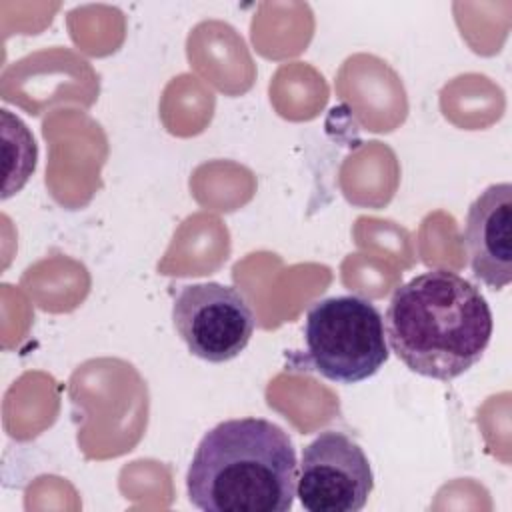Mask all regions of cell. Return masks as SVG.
<instances>
[{"instance_id": "cell-1", "label": "cell", "mask_w": 512, "mask_h": 512, "mask_svg": "<svg viewBox=\"0 0 512 512\" xmlns=\"http://www.w3.org/2000/svg\"><path fill=\"white\" fill-rule=\"evenodd\" d=\"M492 328V310L480 288L442 268L396 288L384 314L386 342L398 360L440 382H450L480 362Z\"/></svg>"}, {"instance_id": "cell-3", "label": "cell", "mask_w": 512, "mask_h": 512, "mask_svg": "<svg viewBox=\"0 0 512 512\" xmlns=\"http://www.w3.org/2000/svg\"><path fill=\"white\" fill-rule=\"evenodd\" d=\"M304 344L312 370L340 384L374 376L390 356L380 310L354 294L316 300L304 318Z\"/></svg>"}, {"instance_id": "cell-2", "label": "cell", "mask_w": 512, "mask_h": 512, "mask_svg": "<svg viewBox=\"0 0 512 512\" xmlns=\"http://www.w3.org/2000/svg\"><path fill=\"white\" fill-rule=\"evenodd\" d=\"M296 466V448L278 424L224 420L192 456L188 498L204 512H286L296 496Z\"/></svg>"}, {"instance_id": "cell-6", "label": "cell", "mask_w": 512, "mask_h": 512, "mask_svg": "<svg viewBox=\"0 0 512 512\" xmlns=\"http://www.w3.org/2000/svg\"><path fill=\"white\" fill-rule=\"evenodd\" d=\"M464 242L478 282L496 290L512 282V186L508 182L488 186L470 204Z\"/></svg>"}, {"instance_id": "cell-5", "label": "cell", "mask_w": 512, "mask_h": 512, "mask_svg": "<svg viewBox=\"0 0 512 512\" xmlns=\"http://www.w3.org/2000/svg\"><path fill=\"white\" fill-rule=\"evenodd\" d=\"M372 488L368 456L348 434L320 432L302 450L296 496L308 512H358Z\"/></svg>"}, {"instance_id": "cell-4", "label": "cell", "mask_w": 512, "mask_h": 512, "mask_svg": "<svg viewBox=\"0 0 512 512\" xmlns=\"http://www.w3.org/2000/svg\"><path fill=\"white\" fill-rule=\"evenodd\" d=\"M172 322L188 350L212 364L236 358L254 334V312L234 286L186 284L172 304Z\"/></svg>"}]
</instances>
